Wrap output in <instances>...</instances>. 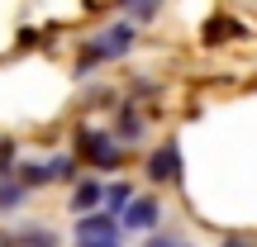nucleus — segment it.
<instances>
[{
  "label": "nucleus",
  "mask_w": 257,
  "mask_h": 247,
  "mask_svg": "<svg viewBox=\"0 0 257 247\" xmlns=\"http://www.w3.org/2000/svg\"><path fill=\"white\" fill-rule=\"evenodd\" d=\"M86 48H91V53H86V57H81V67H76L81 76L91 72V67H100V62H114V57H124L128 48H134V24H110L100 38H91Z\"/></svg>",
  "instance_id": "1"
},
{
  "label": "nucleus",
  "mask_w": 257,
  "mask_h": 247,
  "mask_svg": "<svg viewBox=\"0 0 257 247\" xmlns=\"http://www.w3.org/2000/svg\"><path fill=\"white\" fill-rule=\"evenodd\" d=\"M81 157L95 166H119V143H114L110 133H95V128H86L81 133Z\"/></svg>",
  "instance_id": "2"
},
{
  "label": "nucleus",
  "mask_w": 257,
  "mask_h": 247,
  "mask_svg": "<svg viewBox=\"0 0 257 247\" xmlns=\"http://www.w3.org/2000/svg\"><path fill=\"white\" fill-rule=\"evenodd\" d=\"M119 219H124V228L148 233L157 219H162V204H157L153 195H138V200H128V204H124V214H119Z\"/></svg>",
  "instance_id": "3"
},
{
  "label": "nucleus",
  "mask_w": 257,
  "mask_h": 247,
  "mask_svg": "<svg viewBox=\"0 0 257 247\" xmlns=\"http://www.w3.org/2000/svg\"><path fill=\"white\" fill-rule=\"evenodd\" d=\"M148 176H153V181H176V176H181V152H176V143H162L148 157Z\"/></svg>",
  "instance_id": "4"
},
{
  "label": "nucleus",
  "mask_w": 257,
  "mask_h": 247,
  "mask_svg": "<svg viewBox=\"0 0 257 247\" xmlns=\"http://www.w3.org/2000/svg\"><path fill=\"white\" fill-rule=\"evenodd\" d=\"M100 200H105V185L100 181H81L67 204H72V214H91V209H100Z\"/></svg>",
  "instance_id": "5"
},
{
  "label": "nucleus",
  "mask_w": 257,
  "mask_h": 247,
  "mask_svg": "<svg viewBox=\"0 0 257 247\" xmlns=\"http://www.w3.org/2000/svg\"><path fill=\"white\" fill-rule=\"evenodd\" d=\"M81 242H100V238H114V219L110 214H81V228H76Z\"/></svg>",
  "instance_id": "6"
},
{
  "label": "nucleus",
  "mask_w": 257,
  "mask_h": 247,
  "mask_svg": "<svg viewBox=\"0 0 257 247\" xmlns=\"http://www.w3.org/2000/svg\"><path fill=\"white\" fill-rule=\"evenodd\" d=\"M128 200H134V190H128V185L119 181V185H105V200H100V204H105V214H110V219H119Z\"/></svg>",
  "instance_id": "7"
},
{
  "label": "nucleus",
  "mask_w": 257,
  "mask_h": 247,
  "mask_svg": "<svg viewBox=\"0 0 257 247\" xmlns=\"http://www.w3.org/2000/svg\"><path fill=\"white\" fill-rule=\"evenodd\" d=\"M114 138H119V143H138V138H143V114H138V110H124Z\"/></svg>",
  "instance_id": "8"
},
{
  "label": "nucleus",
  "mask_w": 257,
  "mask_h": 247,
  "mask_svg": "<svg viewBox=\"0 0 257 247\" xmlns=\"http://www.w3.org/2000/svg\"><path fill=\"white\" fill-rule=\"evenodd\" d=\"M19 204H24V185H19L15 176H0V214L19 209Z\"/></svg>",
  "instance_id": "9"
},
{
  "label": "nucleus",
  "mask_w": 257,
  "mask_h": 247,
  "mask_svg": "<svg viewBox=\"0 0 257 247\" xmlns=\"http://www.w3.org/2000/svg\"><path fill=\"white\" fill-rule=\"evenodd\" d=\"M76 176V157H48V181H72Z\"/></svg>",
  "instance_id": "10"
},
{
  "label": "nucleus",
  "mask_w": 257,
  "mask_h": 247,
  "mask_svg": "<svg viewBox=\"0 0 257 247\" xmlns=\"http://www.w3.org/2000/svg\"><path fill=\"white\" fill-rule=\"evenodd\" d=\"M157 5H162V0H134V10H128L134 19H128V24H148V19L157 15Z\"/></svg>",
  "instance_id": "11"
},
{
  "label": "nucleus",
  "mask_w": 257,
  "mask_h": 247,
  "mask_svg": "<svg viewBox=\"0 0 257 247\" xmlns=\"http://www.w3.org/2000/svg\"><path fill=\"white\" fill-rule=\"evenodd\" d=\"M5 171H10V143L0 138V176H5Z\"/></svg>",
  "instance_id": "12"
},
{
  "label": "nucleus",
  "mask_w": 257,
  "mask_h": 247,
  "mask_svg": "<svg viewBox=\"0 0 257 247\" xmlns=\"http://www.w3.org/2000/svg\"><path fill=\"white\" fill-rule=\"evenodd\" d=\"M143 247H181V242H176V238H148Z\"/></svg>",
  "instance_id": "13"
},
{
  "label": "nucleus",
  "mask_w": 257,
  "mask_h": 247,
  "mask_svg": "<svg viewBox=\"0 0 257 247\" xmlns=\"http://www.w3.org/2000/svg\"><path fill=\"white\" fill-rule=\"evenodd\" d=\"M81 247H119L114 238H100V242H81Z\"/></svg>",
  "instance_id": "14"
},
{
  "label": "nucleus",
  "mask_w": 257,
  "mask_h": 247,
  "mask_svg": "<svg viewBox=\"0 0 257 247\" xmlns=\"http://www.w3.org/2000/svg\"><path fill=\"white\" fill-rule=\"evenodd\" d=\"M224 247H252V242H243V238H224Z\"/></svg>",
  "instance_id": "15"
}]
</instances>
